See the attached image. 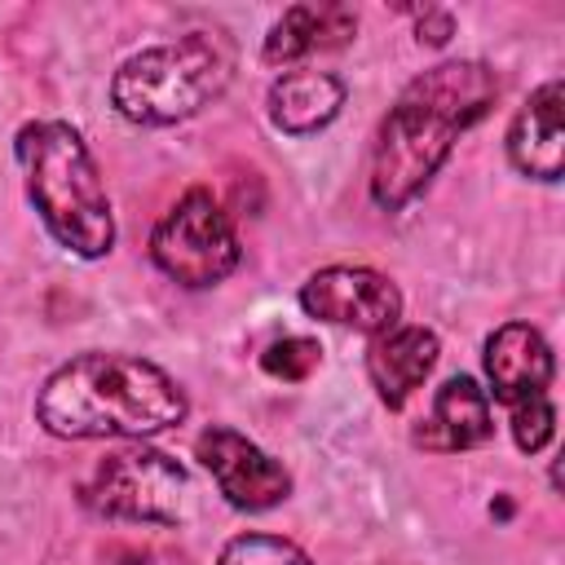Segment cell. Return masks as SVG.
Segmentation results:
<instances>
[{
  "label": "cell",
  "instance_id": "cell-6",
  "mask_svg": "<svg viewBox=\"0 0 565 565\" xmlns=\"http://www.w3.org/2000/svg\"><path fill=\"white\" fill-rule=\"evenodd\" d=\"M238 234L212 190H185L150 234V260L181 287H216L238 269Z\"/></svg>",
  "mask_w": 565,
  "mask_h": 565
},
{
  "label": "cell",
  "instance_id": "cell-17",
  "mask_svg": "<svg viewBox=\"0 0 565 565\" xmlns=\"http://www.w3.org/2000/svg\"><path fill=\"white\" fill-rule=\"evenodd\" d=\"M508 424H512V441L525 455H539L556 433V411L547 397H525V402L508 406Z\"/></svg>",
  "mask_w": 565,
  "mask_h": 565
},
{
  "label": "cell",
  "instance_id": "cell-13",
  "mask_svg": "<svg viewBox=\"0 0 565 565\" xmlns=\"http://www.w3.org/2000/svg\"><path fill=\"white\" fill-rule=\"evenodd\" d=\"M353 31H358V13L349 4H291L269 26V35L260 44V62L265 66H291L318 49L349 44Z\"/></svg>",
  "mask_w": 565,
  "mask_h": 565
},
{
  "label": "cell",
  "instance_id": "cell-9",
  "mask_svg": "<svg viewBox=\"0 0 565 565\" xmlns=\"http://www.w3.org/2000/svg\"><path fill=\"white\" fill-rule=\"evenodd\" d=\"M481 366H486L494 402H503V406H516L525 397H547V384L556 375L552 344L530 322H503L499 331H490Z\"/></svg>",
  "mask_w": 565,
  "mask_h": 565
},
{
  "label": "cell",
  "instance_id": "cell-3",
  "mask_svg": "<svg viewBox=\"0 0 565 565\" xmlns=\"http://www.w3.org/2000/svg\"><path fill=\"white\" fill-rule=\"evenodd\" d=\"M13 154L44 230L84 260L106 256L115 247V212L79 128L66 119H31L18 128Z\"/></svg>",
  "mask_w": 565,
  "mask_h": 565
},
{
  "label": "cell",
  "instance_id": "cell-15",
  "mask_svg": "<svg viewBox=\"0 0 565 565\" xmlns=\"http://www.w3.org/2000/svg\"><path fill=\"white\" fill-rule=\"evenodd\" d=\"M216 565H313L305 547H296L282 534H234Z\"/></svg>",
  "mask_w": 565,
  "mask_h": 565
},
{
  "label": "cell",
  "instance_id": "cell-12",
  "mask_svg": "<svg viewBox=\"0 0 565 565\" xmlns=\"http://www.w3.org/2000/svg\"><path fill=\"white\" fill-rule=\"evenodd\" d=\"M490 433H494L490 393L472 375H450L433 393V411L419 419L415 446L450 455V450H472V446L490 441Z\"/></svg>",
  "mask_w": 565,
  "mask_h": 565
},
{
  "label": "cell",
  "instance_id": "cell-1",
  "mask_svg": "<svg viewBox=\"0 0 565 565\" xmlns=\"http://www.w3.org/2000/svg\"><path fill=\"white\" fill-rule=\"evenodd\" d=\"M499 97V75L477 57L437 62L415 75L375 128L371 146V199L384 212H402L437 168L450 159L455 141L490 115Z\"/></svg>",
  "mask_w": 565,
  "mask_h": 565
},
{
  "label": "cell",
  "instance_id": "cell-18",
  "mask_svg": "<svg viewBox=\"0 0 565 565\" xmlns=\"http://www.w3.org/2000/svg\"><path fill=\"white\" fill-rule=\"evenodd\" d=\"M415 40L419 44H428V49H441L450 35H455V18L446 13V9H424V13H415Z\"/></svg>",
  "mask_w": 565,
  "mask_h": 565
},
{
  "label": "cell",
  "instance_id": "cell-11",
  "mask_svg": "<svg viewBox=\"0 0 565 565\" xmlns=\"http://www.w3.org/2000/svg\"><path fill=\"white\" fill-rule=\"evenodd\" d=\"M437 335L428 327H393L384 335H371V349H366V375H371V388L375 397L388 406V411H402L406 397L428 380V371L437 366Z\"/></svg>",
  "mask_w": 565,
  "mask_h": 565
},
{
  "label": "cell",
  "instance_id": "cell-10",
  "mask_svg": "<svg viewBox=\"0 0 565 565\" xmlns=\"http://www.w3.org/2000/svg\"><path fill=\"white\" fill-rule=\"evenodd\" d=\"M561 115H565V88L561 79H547L539 84L525 106L516 110L512 128H508V159L521 177L530 181H561L565 172V128H561Z\"/></svg>",
  "mask_w": 565,
  "mask_h": 565
},
{
  "label": "cell",
  "instance_id": "cell-14",
  "mask_svg": "<svg viewBox=\"0 0 565 565\" xmlns=\"http://www.w3.org/2000/svg\"><path fill=\"white\" fill-rule=\"evenodd\" d=\"M269 124L287 137H313L344 110V79L331 71H287L265 97Z\"/></svg>",
  "mask_w": 565,
  "mask_h": 565
},
{
  "label": "cell",
  "instance_id": "cell-2",
  "mask_svg": "<svg viewBox=\"0 0 565 565\" xmlns=\"http://www.w3.org/2000/svg\"><path fill=\"white\" fill-rule=\"evenodd\" d=\"M190 411L185 388L150 358L137 353H79L62 362L40 397L35 419L53 437L93 441V437H154L181 424Z\"/></svg>",
  "mask_w": 565,
  "mask_h": 565
},
{
  "label": "cell",
  "instance_id": "cell-7",
  "mask_svg": "<svg viewBox=\"0 0 565 565\" xmlns=\"http://www.w3.org/2000/svg\"><path fill=\"white\" fill-rule=\"evenodd\" d=\"M300 309L318 322L384 335L402 322V291L366 265H327L300 282Z\"/></svg>",
  "mask_w": 565,
  "mask_h": 565
},
{
  "label": "cell",
  "instance_id": "cell-5",
  "mask_svg": "<svg viewBox=\"0 0 565 565\" xmlns=\"http://www.w3.org/2000/svg\"><path fill=\"white\" fill-rule=\"evenodd\" d=\"M84 503L106 521L181 525L190 516V477L154 446H124L97 463L84 486Z\"/></svg>",
  "mask_w": 565,
  "mask_h": 565
},
{
  "label": "cell",
  "instance_id": "cell-8",
  "mask_svg": "<svg viewBox=\"0 0 565 565\" xmlns=\"http://www.w3.org/2000/svg\"><path fill=\"white\" fill-rule=\"evenodd\" d=\"M194 459L212 472L216 490L238 512H269L291 494V472L282 468V459H274L230 424L203 428L194 437Z\"/></svg>",
  "mask_w": 565,
  "mask_h": 565
},
{
  "label": "cell",
  "instance_id": "cell-16",
  "mask_svg": "<svg viewBox=\"0 0 565 565\" xmlns=\"http://www.w3.org/2000/svg\"><path fill=\"white\" fill-rule=\"evenodd\" d=\"M318 362H322V344L309 340V335H282V340H274V344L260 353L265 375L287 380V384L309 380V375L318 371Z\"/></svg>",
  "mask_w": 565,
  "mask_h": 565
},
{
  "label": "cell",
  "instance_id": "cell-4",
  "mask_svg": "<svg viewBox=\"0 0 565 565\" xmlns=\"http://www.w3.org/2000/svg\"><path fill=\"white\" fill-rule=\"evenodd\" d=\"M234 62V40L225 31H185L132 53L110 79V102L128 124L168 128L212 106L230 88Z\"/></svg>",
  "mask_w": 565,
  "mask_h": 565
}]
</instances>
